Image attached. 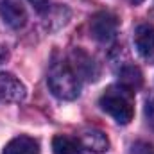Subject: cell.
<instances>
[{"mask_svg":"<svg viewBox=\"0 0 154 154\" xmlns=\"http://www.w3.org/2000/svg\"><path fill=\"white\" fill-rule=\"evenodd\" d=\"M99 106L102 111H106L109 116H113L116 124H129L134 116V100L133 91L116 84L109 86L99 99Z\"/></svg>","mask_w":154,"mask_h":154,"instance_id":"6da1fadb","label":"cell"},{"mask_svg":"<svg viewBox=\"0 0 154 154\" xmlns=\"http://www.w3.org/2000/svg\"><path fill=\"white\" fill-rule=\"evenodd\" d=\"M129 2H131V4H134V5H136V4H140V2H143V0H129Z\"/></svg>","mask_w":154,"mask_h":154,"instance_id":"2e32d148","label":"cell"},{"mask_svg":"<svg viewBox=\"0 0 154 154\" xmlns=\"http://www.w3.org/2000/svg\"><path fill=\"white\" fill-rule=\"evenodd\" d=\"M70 66H72V70L75 72V75L79 79L95 81L99 77V66H97V63L82 48H74L70 52Z\"/></svg>","mask_w":154,"mask_h":154,"instance_id":"277c9868","label":"cell"},{"mask_svg":"<svg viewBox=\"0 0 154 154\" xmlns=\"http://www.w3.org/2000/svg\"><path fill=\"white\" fill-rule=\"evenodd\" d=\"M145 116H147L149 125L154 129V97H151L145 104Z\"/></svg>","mask_w":154,"mask_h":154,"instance_id":"4fadbf2b","label":"cell"},{"mask_svg":"<svg viewBox=\"0 0 154 154\" xmlns=\"http://www.w3.org/2000/svg\"><path fill=\"white\" fill-rule=\"evenodd\" d=\"M0 16L4 23L11 29H22L27 22V13L20 0H2L0 2Z\"/></svg>","mask_w":154,"mask_h":154,"instance_id":"8992f818","label":"cell"},{"mask_svg":"<svg viewBox=\"0 0 154 154\" xmlns=\"http://www.w3.org/2000/svg\"><path fill=\"white\" fill-rule=\"evenodd\" d=\"M118 31V20L109 11H99L90 20V32L99 43H111Z\"/></svg>","mask_w":154,"mask_h":154,"instance_id":"3957f363","label":"cell"},{"mask_svg":"<svg viewBox=\"0 0 154 154\" xmlns=\"http://www.w3.org/2000/svg\"><path fill=\"white\" fill-rule=\"evenodd\" d=\"M7 57H9V50H7V47L0 45V63H5Z\"/></svg>","mask_w":154,"mask_h":154,"instance_id":"9a60e30c","label":"cell"},{"mask_svg":"<svg viewBox=\"0 0 154 154\" xmlns=\"http://www.w3.org/2000/svg\"><path fill=\"white\" fill-rule=\"evenodd\" d=\"M29 2H31V5H32L38 13H43V11L48 9V0H29Z\"/></svg>","mask_w":154,"mask_h":154,"instance_id":"5bb4252c","label":"cell"},{"mask_svg":"<svg viewBox=\"0 0 154 154\" xmlns=\"http://www.w3.org/2000/svg\"><path fill=\"white\" fill-rule=\"evenodd\" d=\"M79 142H81L82 149H86V151H90V152H93V154H100L109 149L108 136L100 129H95V127L82 129L81 134H79Z\"/></svg>","mask_w":154,"mask_h":154,"instance_id":"52a82bcc","label":"cell"},{"mask_svg":"<svg viewBox=\"0 0 154 154\" xmlns=\"http://www.w3.org/2000/svg\"><path fill=\"white\" fill-rule=\"evenodd\" d=\"M129 154H154V145L149 142H134L129 149Z\"/></svg>","mask_w":154,"mask_h":154,"instance_id":"7c38bea8","label":"cell"},{"mask_svg":"<svg viewBox=\"0 0 154 154\" xmlns=\"http://www.w3.org/2000/svg\"><path fill=\"white\" fill-rule=\"evenodd\" d=\"M134 47L145 59H154V25L143 23L134 31Z\"/></svg>","mask_w":154,"mask_h":154,"instance_id":"ba28073f","label":"cell"},{"mask_svg":"<svg viewBox=\"0 0 154 154\" xmlns=\"http://www.w3.org/2000/svg\"><path fill=\"white\" fill-rule=\"evenodd\" d=\"M142 82H143V77H142V72H140L138 66L125 65V66L120 68V72H118V84L120 86L134 91V90H138L142 86Z\"/></svg>","mask_w":154,"mask_h":154,"instance_id":"30bf717a","label":"cell"},{"mask_svg":"<svg viewBox=\"0 0 154 154\" xmlns=\"http://www.w3.org/2000/svg\"><path fill=\"white\" fill-rule=\"evenodd\" d=\"M25 86L7 72H0V104L22 102L25 99Z\"/></svg>","mask_w":154,"mask_h":154,"instance_id":"5b68a950","label":"cell"},{"mask_svg":"<svg viewBox=\"0 0 154 154\" xmlns=\"http://www.w3.org/2000/svg\"><path fill=\"white\" fill-rule=\"evenodd\" d=\"M52 151L54 154H82V145L75 138L57 134L52 140Z\"/></svg>","mask_w":154,"mask_h":154,"instance_id":"8fae6325","label":"cell"},{"mask_svg":"<svg viewBox=\"0 0 154 154\" xmlns=\"http://www.w3.org/2000/svg\"><path fill=\"white\" fill-rule=\"evenodd\" d=\"M2 154H39V145L31 136H16L5 145Z\"/></svg>","mask_w":154,"mask_h":154,"instance_id":"9c48e42d","label":"cell"},{"mask_svg":"<svg viewBox=\"0 0 154 154\" xmlns=\"http://www.w3.org/2000/svg\"><path fill=\"white\" fill-rule=\"evenodd\" d=\"M50 91L61 100H74L79 95V77L72 70L70 63L54 61L47 77Z\"/></svg>","mask_w":154,"mask_h":154,"instance_id":"7a4b0ae2","label":"cell"}]
</instances>
